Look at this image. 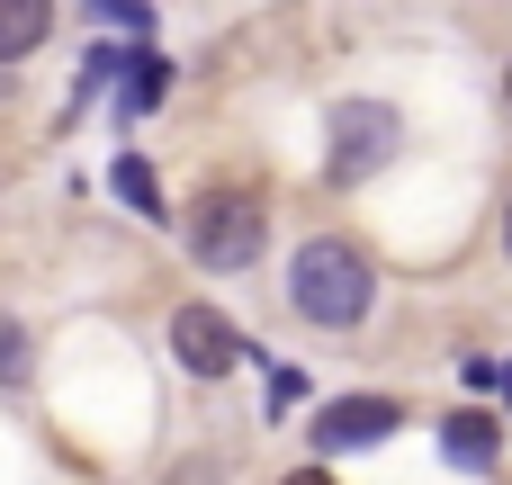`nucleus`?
Here are the masks:
<instances>
[{
	"label": "nucleus",
	"instance_id": "14",
	"mask_svg": "<svg viewBox=\"0 0 512 485\" xmlns=\"http://www.w3.org/2000/svg\"><path fill=\"white\" fill-rule=\"evenodd\" d=\"M288 485H333V477H324V468H297V477H288Z\"/></svg>",
	"mask_w": 512,
	"mask_h": 485
},
{
	"label": "nucleus",
	"instance_id": "5",
	"mask_svg": "<svg viewBox=\"0 0 512 485\" xmlns=\"http://www.w3.org/2000/svg\"><path fill=\"white\" fill-rule=\"evenodd\" d=\"M171 360H180L189 378H234V369L261 360V351H252L216 306H180V315H171Z\"/></svg>",
	"mask_w": 512,
	"mask_h": 485
},
{
	"label": "nucleus",
	"instance_id": "16",
	"mask_svg": "<svg viewBox=\"0 0 512 485\" xmlns=\"http://www.w3.org/2000/svg\"><path fill=\"white\" fill-rule=\"evenodd\" d=\"M504 396H512V360H504Z\"/></svg>",
	"mask_w": 512,
	"mask_h": 485
},
{
	"label": "nucleus",
	"instance_id": "11",
	"mask_svg": "<svg viewBox=\"0 0 512 485\" xmlns=\"http://www.w3.org/2000/svg\"><path fill=\"white\" fill-rule=\"evenodd\" d=\"M27 369H36V360H27V324L0 315V387H27Z\"/></svg>",
	"mask_w": 512,
	"mask_h": 485
},
{
	"label": "nucleus",
	"instance_id": "2",
	"mask_svg": "<svg viewBox=\"0 0 512 485\" xmlns=\"http://www.w3.org/2000/svg\"><path fill=\"white\" fill-rule=\"evenodd\" d=\"M324 180L333 189H360V180H378L387 162H396V144H405V117L387 108V99H342L333 117H324Z\"/></svg>",
	"mask_w": 512,
	"mask_h": 485
},
{
	"label": "nucleus",
	"instance_id": "15",
	"mask_svg": "<svg viewBox=\"0 0 512 485\" xmlns=\"http://www.w3.org/2000/svg\"><path fill=\"white\" fill-rule=\"evenodd\" d=\"M504 252H512V207H504Z\"/></svg>",
	"mask_w": 512,
	"mask_h": 485
},
{
	"label": "nucleus",
	"instance_id": "3",
	"mask_svg": "<svg viewBox=\"0 0 512 485\" xmlns=\"http://www.w3.org/2000/svg\"><path fill=\"white\" fill-rule=\"evenodd\" d=\"M261 243H270V216H261L252 189H216V198L189 207V261L198 270H252Z\"/></svg>",
	"mask_w": 512,
	"mask_h": 485
},
{
	"label": "nucleus",
	"instance_id": "9",
	"mask_svg": "<svg viewBox=\"0 0 512 485\" xmlns=\"http://www.w3.org/2000/svg\"><path fill=\"white\" fill-rule=\"evenodd\" d=\"M108 189H117L144 225H162V216H171V207H162V180H153V162H144V153H117V162H108Z\"/></svg>",
	"mask_w": 512,
	"mask_h": 485
},
{
	"label": "nucleus",
	"instance_id": "17",
	"mask_svg": "<svg viewBox=\"0 0 512 485\" xmlns=\"http://www.w3.org/2000/svg\"><path fill=\"white\" fill-rule=\"evenodd\" d=\"M504 108H512V72H504Z\"/></svg>",
	"mask_w": 512,
	"mask_h": 485
},
{
	"label": "nucleus",
	"instance_id": "7",
	"mask_svg": "<svg viewBox=\"0 0 512 485\" xmlns=\"http://www.w3.org/2000/svg\"><path fill=\"white\" fill-rule=\"evenodd\" d=\"M162 90H171V63H162L153 45H126V72H117V126L153 117V108H162Z\"/></svg>",
	"mask_w": 512,
	"mask_h": 485
},
{
	"label": "nucleus",
	"instance_id": "8",
	"mask_svg": "<svg viewBox=\"0 0 512 485\" xmlns=\"http://www.w3.org/2000/svg\"><path fill=\"white\" fill-rule=\"evenodd\" d=\"M54 36V0H0V63H27Z\"/></svg>",
	"mask_w": 512,
	"mask_h": 485
},
{
	"label": "nucleus",
	"instance_id": "1",
	"mask_svg": "<svg viewBox=\"0 0 512 485\" xmlns=\"http://www.w3.org/2000/svg\"><path fill=\"white\" fill-rule=\"evenodd\" d=\"M288 306H297V324H315V333H351V324H369V306H378V270H369V252L342 243V234L297 243V261H288Z\"/></svg>",
	"mask_w": 512,
	"mask_h": 485
},
{
	"label": "nucleus",
	"instance_id": "13",
	"mask_svg": "<svg viewBox=\"0 0 512 485\" xmlns=\"http://www.w3.org/2000/svg\"><path fill=\"white\" fill-rule=\"evenodd\" d=\"M171 485H225V477H216V468H180Z\"/></svg>",
	"mask_w": 512,
	"mask_h": 485
},
{
	"label": "nucleus",
	"instance_id": "4",
	"mask_svg": "<svg viewBox=\"0 0 512 485\" xmlns=\"http://www.w3.org/2000/svg\"><path fill=\"white\" fill-rule=\"evenodd\" d=\"M396 432H405V405H396V396H333V405H315V423H306L315 459H351V450H378V441H396Z\"/></svg>",
	"mask_w": 512,
	"mask_h": 485
},
{
	"label": "nucleus",
	"instance_id": "10",
	"mask_svg": "<svg viewBox=\"0 0 512 485\" xmlns=\"http://www.w3.org/2000/svg\"><path fill=\"white\" fill-rule=\"evenodd\" d=\"M90 18H99V27H126L135 45L153 36V0H90Z\"/></svg>",
	"mask_w": 512,
	"mask_h": 485
},
{
	"label": "nucleus",
	"instance_id": "12",
	"mask_svg": "<svg viewBox=\"0 0 512 485\" xmlns=\"http://www.w3.org/2000/svg\"><path fill=\"white\" fill-rule=\"evenodd\" d=\"M297 396H306V378H297V369H270V414H288Z\"/></svg>",
	"mask_w": 512,
	"mask_h": 485
},
{
	"label": "nucleus",
	"instance_id": "6",
	"mask_svg": "<svg viewBox=\"0 0 512 485\" xmlns=\"http://www.w3.org/2000/svg\"><path fill=\"white\" fill-rule=\"evenodd\" d=\"M441 459H450L459 477H486V468L504 459V423H495V414H477V405H468V414H450V423H441Z\"/></svg>",
	"mask_w": 512,
	"mask_h": 485
}]
</instances>
